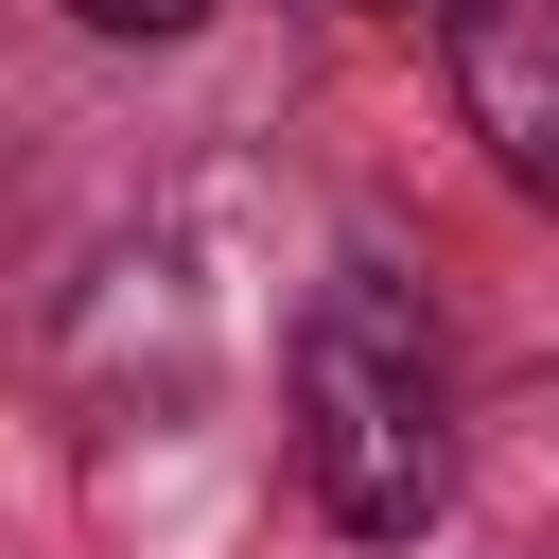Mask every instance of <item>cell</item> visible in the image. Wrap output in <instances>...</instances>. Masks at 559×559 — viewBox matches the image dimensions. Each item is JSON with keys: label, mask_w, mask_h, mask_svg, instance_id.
<instances>
[{"label": "cell", "mask_w": 559, "mask_h": 559, "mask_svg": "<svg viewBox=\"0 0 559 559\" xmlns=\"http://www.w3.org/2000/svg\"><path fill=\"white\" fill-rule=\"evenodd\" d=\"M454 105L507 157V192L559 210V0H454Z\"/></svg>", "instance_id": "2"}, {"label": "cell", "mask_w": 559, "mask_h": 559, "mask_svg": "<svg viewBox=\"0 0 559 559\" xmlns=\"http://www.w3.org/2000/svg\"><path fill=\"white\" fill-rule=\"evenodd\" d=\"M70 17H87V35H192L210 0H70Z\"/></svg>", "instance_id": "3"}, {"label": "cell", "mask_w": 559, "mask_h": 559, "mask_svg": "<svg viewBox=\"0 0 559 559\" xmlns=\"http://www.w3.org/2000/svg\"><path fill=\"white\" fill-rule=\"evenodd\" d=\"M297 472L349 542H419L437 489H454V367H437V314L419 280L384 262H332L314 314H297Z\"/></svg>", "instance_id": "1"}]
</instances>
